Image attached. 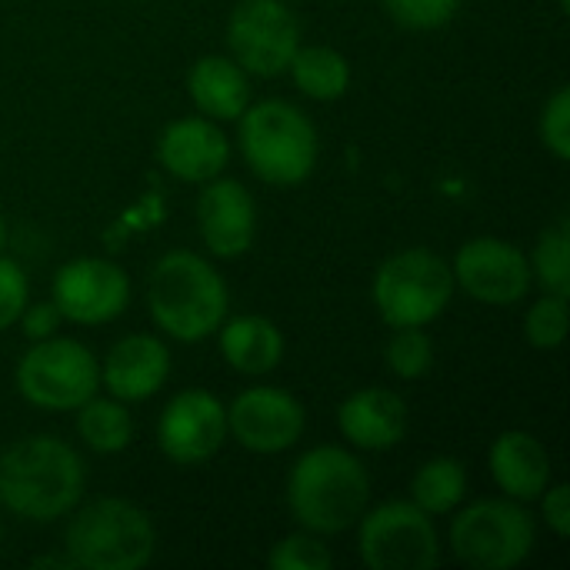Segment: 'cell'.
Segmentation results:
<instances>
[{"instance_id": "cell-8", "label": "cell", "mask_w": 570, "mask_h": 570, "mask_svg": "<svg viewBox=\"0 0 570 570\" xmlns=\"http://www.w3.org/2000/svg\"><path fill=\"white\" fill-rule=\"evenodd\" d=\"M20 394L40 411H77L100 387L94 354L70 337H43L17 364Z\"/></svg>"}, {"instance_id": "cell-17", "label": "cell", "mask_w": 570, "mask_h": 570, "mask_svg": "<svg viewBox=\"0 0 570 570\" xmlns=\"http://www.w3.org/2000/svg\"><path fill=\"white\" fill-rule=\"evenodd\" d=\"M167 374H170V354L164 341L150 334H130L110 347L100 371V384L117 401H144L164 387Z\"/></svg>"}, {"instance_id": "cell-32", "label": "cell", "mask_w": 570, "mask_h": 570, "mask_svg": "<svg viewBox=\"0 0 570 570\" xmlns=\"http://www.w3.org/2000/svg\"><path fill=\"white\" fill-rule=\"evenodd\" d=\"M541 508H544V524L564 541L570 538V488L568 484H554L541 491Z\"/></svg>"}, {"instance_id": "cell-13", "label": "cell", "mask_w": 570, "mask_h": 570, "mask_svg": "<svg viewBox=\"0 0 570 570\" xmlns=\"http://www.w3.org/2000/svg\"><path fill=\"white\" fill-rule=\"evenodd\" d=\"M227 438V411L207 391H180L160 414L157 444L174 464H204L210 461Z\"/></svg>"}, {"instance_id": "cell-33", "label": "cell", "mask_w": 570, "mask_h": 570, "mask_svg": "<svg viewBox=\"0 0 570 570\" xmlns=\"http://www.w3.org/2000/svg\"><path fill=\"white\" fill-rule=\"evenodd\" d=\"M23 334L30 341H43V337H53V331L60 327V311L53 301H43V304H30L23 307Z\"/></svg>"}, {"instance_id": "cell-22", "label": "cell", "mask_w": 570, "mask_h": 570, "mask_svg": "<svg viewBox=\"0 0 570 570\" xmlns=\"http://www.w3.org/2000/svg\"><path fill=\"white\" fill-rule=\"evenodd\" d=\"M287 70L294 83L314 100H337L351 87V63L331 47H297Z\"/></svg>"}, {"instance_id": "cell-10", "label": "cell", "mask_w": 570, "mask_h": 570, "mask_svg": "<svg viewBox=\"0 0 570 570\" xmlns=\"http://www.w3.org/2000/svg\"><path fill=\"white\" fill-rule=\"evenodd\" d=\"M227 43L247 73L277 77L301 47V27L281 0H240L227 23Z\"/></svg>"}, {"instance_id": "cell-14", "label": "cell", "mask_w": 570, "mask_h": 570, "mask_svg": "<svg viewBox=\"0 0 570 570\" xmlns=\"http://www.w3.org/2000/svg\"><path fill=\"white\" fill-rule=\"evenodd\" d=\"M227 434L254 454H281L304 434V407L277 387H250L227 407Z\"/></svg>"}, {"instance_id": "cell-4", "label": "cell", "mask_w": 570, "mask_h": 570, "mask_svg": "<svg viewBox=\"0 0 570 570\" xmlns=\"http://www.w3.org/2000/svg\"><path fill=\"white\" fill-rule=\"evenodd\" d=\"M240 120V150L250 170L277 187H294L314 174L317 130L287 100L247 104Z\"/></svg>"}, {"instance_id": "cell-25", "label": "cell", "mask_w": 570, "mask_h": 570, "mask_svg": "<svg viewBox=\"0 0 570 570\" xmlns=\"http://www.w3.org/2000/svg\"><path fill=\"white\" fill-rule=\"evenodd\" d=\"M531 277H538V284L544 287V294H561L570 297V234L568 220L551 224L541 237L538 247L531 254Z\"/></svg>"}, {"instance_id": "cell-21", "label": "cell", "mask_w": 570, "mask_h": 570, "mask_svg": "<svg viewBox=\"0 0 570 570\" xmlns=\"http://www.w3.org/2000/svg\"><path fill=\"white\" fill-rule=\"evenodd\" d=\"M220 354L227 357V364L247 377H261L271 374L281 357H284V337L277 331L274 321L247 314V317H234L227 324H220Z\"/></svg>"}, {"instance_id": "cell-12", "label": "cell", "mask_w": 570, "mask_h": 570, "mask_svg": "<svg viewBox=\"0 0 570 570\" xmlns=\"http://www.w3.org/2000/svg\"><path fill=\"white\" fill-rule=\"evenodd\" d=\"M130 301L127 274L100 257H80L57 271L53 277V304L60 317L73 324H107L124 314Z\"/></svg>"}, {"instance_id": "cell-29", "label": "cell", "mask_w": 570, "mask_h": 570, "mask_svg": "<svg viewBox=\"0 0 570 570\" xmlns=\"http://www.w3.org/2000/svg\"><path fill=\"white\" fill-rule=\"evenodd\" d=\"M384 7L411 30H438L458 13L461 0H384Z\"/></svg>"}, {"instance_id": "cell-9", "label": "cell", "mask_w": 570, "mask_h": 570, "mask_svg": "<svg viewBox=\"0 0 570 570\" xmlns=\"http://www.w3.org/2000/svg\"><path fill=\"white\" fill-rule=\"evenodd\" d=\"M357 524L361 561L371 570H431L441 561L438 528L414 501L381 504Z\"/></svg>"}, {"instance_id": "cell-5", "label": "cell", "mask_w": 570, "mask_h": 570, "mask_svg": "<svg viewBox=\"0 0 570 570\" xmlns=\"http://www.w3.org/2000/svg\"><path fill=\"white\" fill-rule=\"evenodd\" d=\"M63 544L73 568L137 570L154 558L157 531L137 504L104 498L77 511Z\"/></svg>"}, {"instance_id": "cell-23", "label": "cell", "mask_w": 570, "mask_h": 570, "mask_svg": "<svg viewBox=\"0 0 570 570\" xmlns=\"http://www.w3.org/2000/svg\"><path fill=\"white\" fill-rule=\"evenodd\" d=\"M464 494H468V471L458 458H434L421 464V471L411 481L414 504L431 518L458 511Z\"/></svg>"}, {"instance_id": "cell-24", "label": "cell", "mask_w": 570, "mask_h": 570, "mask_svg": "<svg viewBox=\"0 0 570 570\" xmlns=\"http://www.w3.org/2000/svg\"><path fill=\"white\" fill-rule=\"evenodd\" d=\"M77 431L83 444L97 454H117L130 444L134 438V421L124 407V401H87L77 407Z\"/></svg>"}, {"instance_id": "cell-27", "label": "cell", "mask_w": 570, "mask_h": 570, "mask_svg": "<svg viewBox=\"0 0 570 570\" xmlns=\"http://www.w3.org/2000/svg\"><path fill=\"white\" fill-rule=\"evenodd\" d=\"M524 334L538 351H554L568 337V297L544 294L524 321Z\"/></svg>"}, {"instance_id": "cell-3", "label": "cell", "mask_w": 570, "mask_h": 570, "mask_svg": "<svg viewBox=\"0 0 570 570\" xmlns=\"http://www.w3.org/2000/svg\"><path fill=\"white\" fill-rule=\"evenodd\" d=\"M147 304L164 334L194 344L220 331L227 314V284L194 250H170L150 271Z\"/></svg>"}, {"instance_id": "cell-16", "label": "cell", "mask_w": 570, "mask_h": 570, "mask_svg": "<svg viewBox=\"0 0 570 570\" xmlns=\"http://www.w3.org/2000/svg\"><path fill=\"white\" fill-rule=\"evenodd\" d=\"M157 157L167 174H174L184 184H207L220 177L230 144L224 130L207 120V117H180L174 120L160 140H157Z\"/></svg>"}, {"instance_id": "cell-11", "label": "cell", "mask_w": 570, "mask_h": 570, "mask_svg": "<svg viewBox=\"0 0 570 570\" xmlns=\"http://www.w3.org/2000/svg\"><path fill=\"white\" fill-rule=\"evenodd\" d=\"M454 284H461L474 301L511 307L531 291L528 257L501 237H474L454 257Z\"/></svg>"}, {"instance_id": "cell-28", "label": "cell", "mask_w": 570, "mask_h": 570, "mask_svg": "<svg viewBox=\"0 0 570 570\" xmlns=\"http://www.w3.org/2000/svg\"><path fill=\"white\" fill-rule=\"evenodd\" d=\"M331 564L334 554L317 534H291L267 554L271 570H327Z\"/></svg>"}, {"instance_id": "cell-1", "label": "cell", "mask_w": 570, "mask_h": 570, "mask_svg": "<svg viewBox=\"0 0 570 570\" xmlns=\"http://www.w3.org/2000/svg\"><path fill=\"white\" fill-rule=\"evenodd\" d=\"M83 461L57 438H23L0 454V504L37 524L70 514L83 498Z\"/></svg>"}, {"instance_id": "cell-7", "label": "cell", "mask_w": 570, "mask_h": 570, "mask_svg": "<svg viewBox=\"0 0 570 570\" xmlns=\"http://www.w3.org/2000/svg\"><path fill=\"white\" fill-rule=\"evenodd\" d=\"M534 518L511 501H478L451 524V551L474 570H511L534 551Z\"/></svg>"}, {"instance_id": "cell-31", "label": "cell", "mask_w": 570, "mask_h": 570, "mask_svg": "<svg viewBox=\"0 0 570 570\" xmlns=\"http://www.w3.org/2000/svg\"><path fill=\"white\" fill-rule=\"evenodd\" d=\"M27 297H30V287H27L23 267L10 257H0V331L20 321Z\"/></svg>"}, {"instance_id": "cell-18", "label": "cell", "mask_w": 570, "mask_h": 570, "mask_svg": "<svg viewBox=\"0 0 570 570\" xmlns=\"http://www.w3.org/2000/svg\"><path fill=\"white\" fill-rule=\"evenodd\" d=\"M341 434L361 451H387L404 441L411 414L401 394L387 387H364L337 411Z\"/></svg>"}, {"instance_id": "cell-20", "label": "cell", "mask_w": 570, "mask_h": 570, "mask_svg": "<svg viewBox=\"0 0 570 570\" xmlns=\"http://www.w3.org/2000/svg\"><path fill=\"white\" fill-rule=\"evenodd\" d=\"M187 90L210 120H237L250 104L247 70L230 57H200L187 73Z\"/></svg>"}, {"instance_id": "cell-26", "label": "cell", "mask_w": 570, "mask_h": 570, "mask_svg": "<svg viewBox=\"0 0 570 570\" xmlns=\"http://www.w3.org/2000/svg\"><path fill=\"white\" fill-rule=\"evenodd\" d=\"M387 367L404 377L417 381L434 367V344L421 327H394V337L387 341Z\"/></svg>"}, {"instance_id": "cell-30", "label": "cell", "mask_w": 570, "mask_h": 570, "mask_svg": "<svg viewBox=\"0 0 570 570\" xmlns=\"http://www.w3.org/2000/svg\"><path fill=\"white\" fill-rule=\"evenodd\" d=\"M541 140L558 157L570 160V90L558 87L541 110Z\"/></svg>"}, {"instance_id": "cell-2", "label": "cell", "mask_w": 570, "mask_h": 570, "mask_svg": "<svg viewBox=\"0 0 570 570\" xmlns=\"http://www.w3.org/2000/svg\"><path fill=\"white\" fill-rule=\"evenodd\" d=\"M371 501V478L364 464L341 448L307 451L287 481V504L294 521L311 534H341L361 521Z\"/></svg>"}, {"instance_id": "cell-19", "label": "cell", "mask_w": 570, "mask_h": 570, "mask_svg": "<svg viewBox=\"0 0 570 570\" xmlns=\"http://www.w3.org/2000/svg\"><path fill=\"white\" fill-rule=\"evenodd\" d=\"M491 474L514 501H534L551 484V458L528 431H504L491 448Z\"/></svg>"}, {"instance_id": "cell-34", "label": "cell", "mask_w": 570, "mask_h": 570, "mask_svg": "<svg viewBox=\"0 0 570 570\" xmlns=\"http://www.w3.org/2000/svg\"><path fill=\"white\" fill-rule=\"evenodd\" d=\"M33 568H73L70 558H33Z\"/></svg>"}, {"instance_id": "cell-15", "label": "cell", "mask_w": 570, "mask_h": 570, "mask_svg": "<svg viewBox=\"0 0 570 570\" xmlns=\"http://www.w3.org/2000/svg\"><path fill=\"white\" fill-rule=\"evenodd\" d=\"M197 227L217 257H240L257 234V207L240 180L214 177L197 200Z\"/></svg>"}, {"instance_id": "cell-35", "label": "cell", "mask_w": 570, "mask_h": 570, "mask_svg": "<svg viewBox=\"0 0 570 570\" xmlns=\"http://www.w3.org/2000/svg\"><path fill=\"white\" fill-rule=\"evenodd\" d=\"M3 234H7V230H3V217H0V247H3Z\"/></svg>"}, {"instance_id": "cell-6", "label": "cell", "mask_w": 570, "mask_h": 570, "mask_svg": "<svg viewBox=\"0 0 570 570\" xmlns=\"http://www.w3.org/2000/svg\"><path fill=\"white\" fill-rule=\"evenodd\" d=\"M454 297V271L428 247L397 250L374 274V304L391 327H428Z\"/></svg>"}]
</instances>
